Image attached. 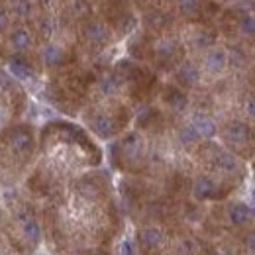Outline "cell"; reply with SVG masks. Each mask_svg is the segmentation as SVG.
Here are the masks:
<instances>
[{
    "label": "cell",
    "mask_w": 255,
    "mask_h": 255,
    "mask_svg": "<svg viewBox=\"0 0 255 255\" xmlns=\"http://www.w3.org/2000/svg\"><path fill=\"white\" fill-rule=\"evenodd\" d=\"M0 234L16 255H37L43 248L39 202L22 187L0 191Z\"/></svg>",
    "instance_id": "obj_3"
},
{
    "label": "cell",
    "mask_w": 255,
    "mask_h": 255,
    "mask_svg": "<svg viewBox=\"0 0 255 255\" xmlns=\"http://www.w3.org/2000/svg\"><path fill=\"white\" fill-rule=\"evenodd\" d=\"M252 198H254V202H255V187H254V191H252Z\"/></svg>",
    "instance_id": "obj_14"
},
{
    "label": "cell",
    "mask_w": 255,
    "mask_h": 255,
    "mask_svg": "<svg viewBox=\"0 0 255 255\" xmlns=\"http://www.w3.org/2000/svg\"><path fill=\"white\" fill-rule=\"evenodd\" d=\"M39 126L20 120L0 129V191L18 189L37 157Z\"/></svg>",
    "instance_id": "obj_4"
},
{
    "label": "cell",
    "mask_w": 255,
    "mask_h": 255,
    "mask_svg": "<svg viewBox=\"0 0 255 255\" xmlns=\"http://www.w3.org/2000/svg\"><path fill=\"white\" fill-rule=\"evenodd\" d=\"M102 157V149L87 128L65 118L47 120L39 126L37 157L22 189L43 202L75 177L98 169Z\"/></svg>",
    "instance_id": "obj_2"
},
{
    "label": "cell",
    "mask_w": 255,
    "mask_h": 255,
    "mask_svg": "<svg viewBox=\"0 0 255 255\" xmlns=\"http://www.w3.org/2000/svg\"><path fill=\"white\" fill-rule=\"evenodd\" d=\"M226 220L230 226L234 228H242L254 218L255 210L254 206H250L248 202H242V200H232L226 204Z\"/></svg>",
    "instance_id": "obj_10"
},
{
    "label": "cell",
    "mask_w": 255,
    "mask_h": 255,
    "mask_svg": "<svg viewBox=\"0 0 255 255\" xmlns=\"http://www.w3.org/2000/svg\"><path fill=\"white\" fill-rule=\"evenodd\" d=\"M95 75V71L81 67L79 61L49 71L43 83L45 100L61 114L67 116L81 114L87 96L91 93Z\"/></svg>",
    "instance_id": "obj_5"
},
{
    "label": "cell",
    "mask_w": 255,
    "mask_h": 255,
    "mask_svg": "<svg viewBox=\"0 0 255 255\" xmlns=\"http://www.w3.org/2000/svg\"><path fill=\"white\" fill-rule=\"evenodd\" d=\"M246 252L250 255H255V232L246 236Z\"/></svg>",
    "instance_id": "obj_13"
},
{
    "label": "cell",
    "mask_w": 255,
    "mask_h": 255,
    "mask_svg": "<svg viewBox=\"0 0 255 255\" xmlns=\"http://www.w3.org/2000/svg\"><path fill=\"white\" fill-rule=\"evenodd\" d=\"M39 218L43 248L49 255L100 252L96 246L116 220L110 177L98 169L75 177L51 198L39 202Z\"/></svg>",
    "instance_id": "obj_1"
},
{
    "label": "cell",
    "mask_w": 255,
    "mask_h": 255,
    "mask_svg": "<svg viewBox=\"0 0 255 255\" xmlns=\"http://www.w3.org/2000/svg\"><path fill=\"white\" fill-rule=\"evenodd\" d=\"M30 106V93L12 73L0 67V129L24 120Z\"/></svg>",
    "instance_id": "obj_6"
},
{
    "label": "cell",
    "mask_w": 255,
    "mask_h": 255,
    "mask_svg": "<svg viewBox=\"0 0 255 255\" xmlns=\"http://www.w3.org/2000/svg\"><path fill=\"white\" fill-rule=\"evenodd\" d=\"M242 110H244V120L250 124H255V93H248L244 96Z\"/></svg>",
    "instance_id": "obj_11"
},
{
    "label": "cell",
    "mask_w": 255,
    "mask_h": 255,
    "mask_svg": "<svg viewBox=\"0 0 255 255\" xmlns=\"http://www.w3.org/2000/svg\"><path fill=\"white\" fill-rule=\"evenodd\" d=\"M232 189H234V185H230V183H224L208 173L194 171L191 179V200L198 202V204L224 200Z\"/></svg>",
    "instance_id": "obj_8"
},
{
    "label": "cell",
    "mask_w": 255,
    "mask_h": 255,
    "mask_svg": "<svg viewBox=\"0 0 255 255\" xmlns=\"http://www.w3.org/2000/svg\"><path fill=\"white\" fill-rule=\"evenodd\" d=\"M194 59L198 61V67L202 71V79H218L224 73L230 71L228 49L222 41H218L210 49L202 51L200 55H194Z\"/></svg>",
    "instance_id": "obj_9"
},
{
    "label": "cell",
    "mask_w": 255,
    "mask_h": 255,
    "mask_svg": "<svg viewBox=\"0 0 255 255\" xmlns=\"http://www.w3.org/2000/svg\"><path fill=\"white\" fill-rule=\"evenodd\" d=\"M0 255H16V252L10 248V244L6 242V238L0 234Z\"/></svg>",
    "instance_id": "obj_12"
},
{
    "label": "cell",
    "mask_w": 255,
    "mask_h": 255,
    "mask_svg": "<svg viewBox=\"0 0 255 255\" xmlns=\"http://www.w3.org/2000/svg\"><path fill=\"white\" fill-rule=\"evenodd\" d=\"M220 143L232 153H236L240 159L250 149V153L255 147V129L250 122L244 118H228L224 122H218V135Z\"/></svg>",
    "instance_id": "obj_7"
}]
</instances>
